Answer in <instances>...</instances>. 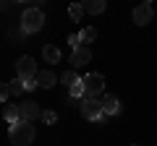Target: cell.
I'll return each instance as SVG.
<instances>
[{
    "mask_svg": "<svg viewBox=\"0 0 157 146\" xmlns=\"http://www.w3.org/2000/svg\"><path fill=\"white\" fill-rule=\"evenodd\" d=\"M34 125L26 123V120H21V123H13L11 128H8V138H11L13 146H29L34 141Z\"/></svg>",
    "mask_w": 157,
    "mask_h": 146,
    "instance_id": "6da1fadb",
    "label": "cell"
},
{
    "mask_svg": "<svg viewBox=\"0 0 157 146\" xmlns=\"http://www.w3.org/2000/svg\"><path fill=\"white\" fill-rule=\"evenodd\" d=\"M81 115H84L86 120H92V123H105V110H102V102L100 99H94V97H84L81 99Z\"/></svg>",
    "mask_w": 157,
    "mask_h": 146,
    "instance_id": "7a4b0ae2",
    "label": "cell"
},
{
    "mask_svg": "<svg viewBox=\"0 0 157 146\" xmlns=\"http://www.w3.org/2000/svg\"><path fill=\"white\" fill-rule=\"evenodd\" d=\"M42 26H45V13H42V8H29V11H24V16H21L24 34H37Z\"/></svg>",
    "mask_w": 157,
    "mask_h": 146,
    "instance_id": "3957f363",
    "label": "cell"
},
{
    "mask_svg": "<svg viewBox=\"0 0 157 146\" xmlns=\"http://www.w3.org/2000/svg\"><path fill=\"white\" fill-rule=\"evenodd\" d=\"M84 89H86V97H94V99H102V91H105V76L102 73H89L84 76Z\"/></svg>",
    "mask_w": 157,
    "mask_h": 146,
    "instance_id": "277c9868",
    "label": "cell"
},
{
    "mask_svg": "<svg viewBox=\"0 0 157 146\" xmlns=\"http://www.w3.org/2000/svg\"><path fill=\"white\" fill-rule=\"evenodd\" d=\"M37 63H34V57H29V55H24V57H18L16 60V76L18 78H24V81H29V78H37Z\"/></svg>",
    "mask_w": 157,
    "mask_h": 146,
    "instance_id": "5b68a950",
    "label": "cell"
},
{
    "mask_svg": "<svg viewBox=\"0 0 157 146\" xmlns=\"http://www.w3.org/2000/svg\"><path fill=\"white\" fill-rule=\"evenodd\" d=\"M131 18H134V24H136V26H147V24H149L152 18H155V11H152V5H149V3H141V5H136V8H134Z\"/></svg>",
    "mask_w": 157,
    "mask_h": 146,
    "instance_id": "8992f818",
    "label": "cell"
},
{
    "mask_svg": "<svg viewBox=\"0 0 157 146\" xmlns=\"http://www.w3.org/2000/svg\"><path fill=\"white\" fill-rule=\"evenodd\" d=\"M89 60H92V52H89V47H76V50L71 52V65H73V71L76 68H84V65H89Z\"/></svg>",
    "mask_w": 157,
    "mask_h": 146,
    "instance_id": "52a82bcc",
    "label": "cell"
},
{
    "mask_svg": "<svg viewBox=\"0 0 157 146\" xmlns=\"http://www.w3.org/2000/svg\"><path fill=\"white\" fill-rule=\"evenodd\" d=\"M37 118H42V110H39V104L37 102H21V120H26V123H32V120H37Z\"/></svg>",
    "mask_w": 157,
    "mask_h": 146,
    "instance_id": "ba28073f",
    "label": "cell"
},
{
    "mask_svg": "<svg viewBox=\"0 0 157 146\" xmlns=\"http://www.w3.org/2000/svg\"><path fill=\"white\" fill-rule=\"evenodd\" d=\"M100 102H102V110H105V115H118V112H121V102H118V97L105 94Z\"/></svg>",
    "mask_w": 157,
    "mask_h": 146,
    "instance_id": "9c48e42d",
    "label": "cell"
},
{
    "mask_svg": "<svg viewBox=\"0 0 157 146\" xmlns=\"http://www.w3.org/2000/svg\"><path fill=\"white\" fill-rule=\"evenodd\" d=\"M81 5H84L86 13H92V16H100V13L107 8V0H81Z\"/></svg>",
    "mask_w": 157,
    "mask_h": 146,
    "instance_id": "30bf717a",
    "label": "cell"
},
{
    "mask_svg": "<svg viewBox=\"0 0 157 146\" xmlns=\"http://www.w3.org/2000/svg\"><path fill=\"white\" fill-rule=\"evenodd\" d=\"M3 118L8 120V123H21V104H6L3 107Z\"/></svg>",
    "mask_w": 157,
    "mask_h": 146,
    "instance_id": "8fae6325",
    "label": "cell"
},
{
    "mask_svg": "<svg viewBox=\"0 0 157 146\" xmlns=\"http://www.w3.org/2000/svg\"><path fill=\"white\" fill-rule=\"evenodd\" d=\"M37 84L42 86V89H52V86L58 84V78H55V73H52V71H39L37 73Z\"/></svg>",
    "mask_w": 157,
    "mask_h": 146,
    "instance_id": "7c38bea8",
    "label": "cell"
},
{
    "mask_svg": "<svg viewBox=\"0 0 157 146\" xmlns=\"http://www.w3.org/2000/svg\"><path fill=\"white\" fill-rule=\"evenodd\" d=\"M6 86H8V94H11V97H18V94H24V91H26V81L18 78V76H16L13 81H8Z\"/></svg>",
    "mask_w": 157,
    "mask_h": 146,
    "instance_id": "4fadbf2b",
    "label": "cell"
},
{
    "mask_svg": "<svg viewBox=\"0 0 157 146\" xmlns=\"http://www.w3.org/2000/svg\"><path fill=\"white\" fill-rule=\"evenodd\" d=\"M42 57H45L47 63H58L60 60V50H58L55 45H45L42 47Z\"/></svg>",
    "mask_w": 157,
    "mask_h": 146,
    "instance_id": "5bb4252c",
    "label": "cell"
},
{
    "mask_svg": "<svg viewBox=\"0 0 157 146\" xmlns=\"http://www.w3.org/2000/svg\"><path fill=\"white\" fill-rule=\"evenodd\" d=\"M84 5H81V3H71V5H68V16H71V21H81V18H84Z\"/></svg>",
    "mask_w": 157,
    "mask_h": 146,
    "instance_id": "9a60e30c",
    "label": "cell"
},
{
    "mask_svg": "<svg viewBox=\"0 0 157 146\" xmlns=\"http://www.w3.org/2000/svg\"><path fill=\"white\" fill-rule=\"evenodd\" d=\"M78 81H84V78H78V73H76V71H66V73L60 76V84H66L68 89H71L73 84H78Z\"/></svg>",
    "mask_w": 157,
    "mask_h": 146,
    "instance_id": "2e32d148",
    "label": "cell"
},
{
    "mask_svg": "<svg viewBox=\"0 0 157 146\" xmlns=\"http://www.w3.org/2000/svg\"><path fill=\"white\" fill-rule=\"evenodd\" d=\"M68 91H71V97H76V99H84V97H86L84 81H78V84H73V86H71V89H68Z\"/></svg>",
    "mask_w": 157,
    "mask_h": 146,
    "instance_id": "e0dca14e",
    "label": "cell"
},
{
    "mask_svg": "<svg viewBox=\"0 0 157 146\" xmlns=\"http://www.w3.org/2000/svg\"><path fill=\"white\" fill-rule=\"evenodd\" d=\"M78 37H81V42H94V39H97V31H94L92 26H86V29L78 31Z\"/></svg>",
    "mask_w": 157,
    "mask_h": 146,
    "instance_id": "ac0fdd59",
    "label": "cell"
},
{
    "mask_svg": "<svg viewBox=\"0 0 157 146\" xmlns=\"http://www.w3.org/2000/svg\"><path fill=\"white\" fill-rule=\"evenodd\" d=\"M42 120H45L47 125H52V123H55V120H58V115L52 112V110H45V112H42Z\"/></svg>",
    "mask_w": 157,
    "mask_h": 146,
    "instance_id": "d6986e66",
    "label": "cell"
},
{
    "mask_svg": "<svg viewBox=\"0 0 157 146\" xmlns=\"http://www.w3.org/2000/svg\"><path fill=\"white\" fill-rule=\"evenodd\" d=\"M68 45H71L73 50H76V47H81V37H78V34H71V37H68Z\"/></svg>",
    "mask_w": 157,
    "mask_h": 146,
    "instance_id": "ffe728a7",
    "label": "cell"
},
{
    "mask_svg": "<svg viewBox=\"0 0 157 146\" xmlns=\"http://www.w3.org/2000/svg\"><path fill=\"white\" fill-rule=\"evenodd\" d=\"M144 3H149V5H152V0H144Z\"/></svg>",
    "mask_w": 157,
    "mask_h": 146,
    "instance_id": "44dd1931",
    "label": "cell"
},
{
    "mask_svg": "<svg viewBox=\"0 0 157 146\" xmlns=\"http://www.w3.org/2000/svg\"><path fill=\"white\" fill-rule=\"evenodd\" d=\"M16 3H24V0H16Z\"/></svg>",
    "mask_w": 157,
    "mask_h": 146,
    "instance_id": "7402d4cb",
    "label": "cell"
},
{
    "mask_svg": "<svg viewBox=\"0 0 157 146\" xmlns=\"http://www.w3.org/2000/svg\"><path fill=\"white\" fill-rule=\"evenodd\" d=\"M131 146H136V144H131Z\"/></svg>",
    "mask_w": 157,
    "mask_h": 146,
    "instance_id": "603a6c76",
    "label": "cell"
}]
</instances>
